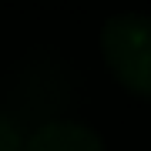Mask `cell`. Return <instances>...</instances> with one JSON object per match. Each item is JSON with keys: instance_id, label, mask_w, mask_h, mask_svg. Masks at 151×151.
I'll return each mask as SVG.
<instances>
[{"instance_id": "cell-1", "label": "cell", "mask_w": 151, "mask_h": 151, "mask_svg": "<svg viewBox=\"0 0 151 151\" xmlns=\"http://www.w3.org/2000/svg\"><path fill=\"white\" fill-rule=\"evenodd\" d=\"M70 84L57 57H30L17 67L7 84V114L20 124L54 121L67 108Z\"/></svg>"}, {"instance_id": "cell-2", "label": "cell", "mask_w": 151, "mask_h": 151, "mask_svg": "<svg viewBox=\"0 0 151 151\" xmlns=\"http://www.w3.org/2000/svg\"><path fill=\"white\" fill-rule=\"evenodd\" d=\"M101 54L111 74L134 94L151 97V17L118 14L101 30Z\"/></svg>"}, {"instance_id": "cell-3", "label": "cell", "mask_w": 151, "mask_h": 151, "mask_svg": "<svg viewBox=\"0 0 151 151\" xmlns=\"http://www.w3.org/2000/svg\"><path fill=\"white\" fill-rule=\"evenodd\" d=\"M24 151H104L101 138L77 121H44L24 138Z\"/></svg>"}, {"instance_id": "cell-4", "label": "cell", "mask_w": 151, "mask_h": 151, "mask_svg": "<svg viewBox=\"0 0 151 151\" xmlns=\"http://www.w3.org/2000/svg\"><path fill=\"white\" fill-rule=\"evenodd\" d=\"M0 151H24V131L7 111H0Z\"/></svg>"}]
</instances>
